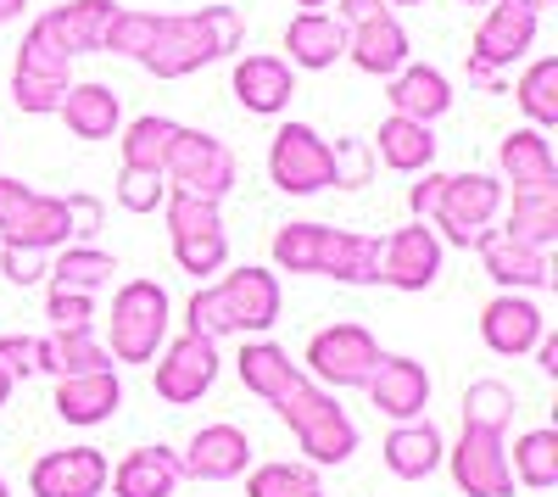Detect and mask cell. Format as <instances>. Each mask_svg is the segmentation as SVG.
I'll return each mask as SVG.
<instances>
[{
  "instance_id": "obj_1",
  "label": "cell",
  "mask_w": 558,
  "mask_h": 497,
  "mask_svg": "<svg viewBox=\"0 0 558 497\" xmlns=\"http://www.w3.org/2000/svg\"><path fill=\"white\" fill-rule=\"evenodd\" d=\"M246 39V23L235 7H202V12H179V17H157V34L146 45L140 68L157 78H191L207 62L235 57Z\"/></svg>"
},
{
  "instance_id": "obj_2",
  "label": "cell",
  "mask_w": 558,
  "mask_h": 497,
  "mask_svg": "<svg viewBox=\"0 0 558 497\" xmlns=\"http://www.w3.org/2000/svg\"><path fill=\"white\" fill-rule=\"evenodd\" d=\"M279 280L268 275V268L246 263L235 268V275H223L218 286H202L191 296V307H184V319H191L196 336L207 341H223V336H263L274 330L279 319Z\"/></svg>"
},
{
  "instance_id": "obj_3",
  "label": "cell",
  "mask_w": 558,
  "mask_h": 497,
  "mask_svg": "<svg viewBox=\"0 0 558 497\" xmlns=\"http://www.w3.org/2000/svg\"><path fill=\"white\" fill-rule=\"evenodd\" d=\"M274 409H279V420L291 425V436H296V447L307 453L313 470L347 464V459L357 453V425H352V414L336 402V391H324L318 380L296 375L286 391L274 397Z\"/></svg>"
},
{
  "instance_id": "obj_4",
  "label": "cell",
  "mask_w": 558,
  "mask_h": 497,
  "mask_svg": "<svg viewBox=\"0 0 558 497\" xmlns=\"http://www.w3.org/2000/svg\"><path fill=\"white\" fill-rule=\"evenodd\" d=\"M536 17H542V12L520 7V0H492V12L481 17V28H475V39H470V62H463V78H470V89H486V96H497L502 73L531 57Z\"/></svg>"
},
{
  "instance_id": "obj_5",
  "label": "cell",
  "mask_w": 558,
  "mask_h": 497,
  "mask_svg": "<svg viewBox=\"0 0 558 497\" xmlns=\"http://www.w3.org/2000/svg\"><path fill=\"white\" fill-rule=\"evenodd\" d=\"M168 325H173L168 291L157 280H123L107 319V352L118 364H151L157 347L168 341Z\"/></svg>"
},
{
  "instance_id": "obj_6",
  "label": "cell",
  "mask_w": 558,
  "mask_h": 497,
  "mask_svg": "<svg viewBox=\"0 0 558 497\" xmlns=\"http://www.w3.org/2000/svg\"><path fill=\"white\" fill-rule=\"evenodd\" d=\"M497 213H502V179L497 173H447V191L430 213V230L441 246L475 252V241L486 230H497Z\"/></svg>"
},
{
  "instance_id": "obj_7",
  "label": "cell",
  "mask_w": 558,
  "mask_h": 497,
  "mask_svg": "<svg viewBox=\"0 0 558 497\" xmlns=\"http://www.w3.org/2000/svg\"><path fill=\"white\" fill-rule=\"evenodd\" d=\"M162 179H168V191L223 202L229 191H235V179H241V162H235V151H229L218 134L179 123L173 146H168V162H162Z\"/></svg>"
},
{
  "instance_id": "obj_8",
  "label": "cell",
  "mask_w": 558,
  "mask_h": 497,
  "mask_svg": "<svg viewBox=\"0 0 558 497\" xmlns=\"http://www.w3.org/2000/svg\"><path fill=\"white\" fill-rule=\"evenodd\" d=\"M268 179L286 196H318L336 185V146L307 123H279L268 146Z\"/></svg>"
},
{
  "instance_id": "obj_9",
  "label": "cell",
  "mask_w": 558,
  "mask_h": 497,
  "mask_svg": "<svg viewBox=\"0 0 558 497\" xmlns=\"http://www.w3.org/2000/svg\"><path fill=\"white\" fill-rule=\"evenodd\" d=\"M302 364H307L302 375L318 380L324 391H357V386H368V375L380 364V341L363 325H330L307 341Z\"/></svg>"
},
{
  "instance_id": "obj_10",
  "label": "cell",
  "mask_w": 558,
  "mask_h": 497,
  "mask_svg": "<svg viewBox=\"0 0 558 497\" xmlns=\"http://www.w3.org/2000/svg\"><path fill=\"white\" fill-rule=\"evenodd\" d=\"M68 84H73L68 57L39 28H28L23 45H17V62H12V101H17V112H28V118L57 112L62 96H68Z\"/></svg>"
},
{
  "instance_id": "obj_11",
  "label": "cell",
  "mask_w": 558,
  "mask_h": 497,
  "mask_svg": "<svg viewBox=\"0 0 558 497\" xmlns=\"http://www.w3.org/2000/svg\"><path fill=\"white\" fill-rule=\"evenodd\" d=\"M458 481L463 497H514V470H508V441L497 431H475L463 425L458 447L441 459Z\"/></svg>"
},
{
  "instance_id": "obj_12",
  "label": "cell",
  "mask_w": 558,
  "mask_h": 497,
  "mask_svg": "<svg viewBox=\"0 0 558 497\" xmlns=\"http://www.w3.org/2000/svg\"><path fill=\"white\" fill-rule=\"evenodd\" d=\"M157 364V397L173 402V409H184V402H202L218 380V341L184 330L162 347V357H151Z\"/></svg>"
},
{
  "instance_id": "obj_13",
  "label": "cell",
  "mask_w": 558,
  "mask_h": 497,
  "mask_svg": "<svg viewBox=\"0 0 558 497\" xmlns=\"http://www.w3.org/2000/svg\"><path fill=\"white\" fill-rule=\"evenodd\" d=\"M441 257L447 246L436 241L430 223H402V230H391L380 241V286L391 291H430L441 280Z\"/></svg>"
},
{
  "instance_id": "obj_14",
  "label": "cell",
  "mask_w": 558,
  "mask_h": 497,
  "mask_svg": "<svg viewBox=\"0 0 558 497\" xmlns=\"http://www.w3.org/2000/svg\"><path fill=\"white\" fill-rule=\"evenodd\" d=\"M107 453L101 447H57L28 470V492L34 497H101L107 492Z\"/></svg>"
},
{
  "instance_id": "obj_15",
  "label": "cell",
  "mask_w": 558,
  "mask_h": 497,
  "mask_svg": "<svg viewBox=\"0 0 558 497\" xmlns=\"http://www.w3.org/2000/svg\"><path fill=\"white\" fill-rule=\"evenodd\" d=\"M363 391L397 425L402 420H425V409H430V375H425L418 357H402V352H380V364H375V375H368Z\"/></svg>"
},
{
  "instance_id": "obj_16",
  "label": "cell",
  "mask_w": 558,
  "mask_h": 497,
  "mask_svg": "<svg viewBox=\"0 0 558 497\" xmlns=\"http://www.w3.org/2000/svg\"><path fill=\"white\" fill-rule=\"evenodd\" d=\"M179 470L191 475V481H241L252 470V436L241 425H202L191 436V447L179 453Z\"/></svg>"
},
{
  "instance_id": "obj_17",
  "label": "cell",
  "mask_w": 558,
  "mask_h": 497,
  "mask_svg": "<svg viewBox=\"0 0 558 497\" xmlns=\"http://www.w3.org/2000/svg\"><path fill=\"white\" fill-rule=\"evenodd\" d=\"M112 12H118V0H68V7H51L45 17H34V28L73 62V57L101 51V34H107Z\"/></svg>"
},
{
  "instance_id": "obj_18",
  "label": "cell",
  "mask_w": 558,
  "mask_h": 497,
  "mask_svg": "<svg viewBox=\"0 0 558 497\" xmlns=\"http://www.w3.org/2000/svg\"><path fill=\"white\" fill-rule=\"evenodd\" d=\"M229 96L257 118H279L296 96V68L286 57H241L229 73Z\"/></svg>"
},
{
  "instance_id": "obj_19",
  "label": "cell",
  "mask_w": 558,
  "mask_h": 497,
  "mask_svg": "<svg viewBox=\"0 0 558 497\" xmlns=\"http://www.w3.org/2000/svg\"><path fill=\"white\" fill-rule=\"evenodd\" d=\"M542 330H547L542 307H536L531 296H520V291H502V296H492V302L481 307V341H486L497 357H525Z\"/></svg>"
},
{
  "instance_id": "obj_20",
  "label": "cell",
  "mask_w": 558,
  "mask_h": 497,
  "mask_svg": "<svg viewBox=\"0 0 558 497\" xmlns=\"http://www.w3.org/2000/svg\"><path fill=\"white\" fill-rule=\"evenodd\" d=\"M475 252L502 291H547L553 286V257L542 246H525V241H508L502 230H486L475 241Z\"/></svg>"
},
{
  "instance_id": "obj_21",
  "label": "cell",
  "mask_w": 558,
  "mask_h": 497,
  "mask_svg": "<svg viewBox=\"0 0 558 497\" xmlns=\"http://www.w3.org/2000/svg\"><path fill=\"white\" fill-rule=\"evenodd\" d=\"M408 51H413V45H408V28L397 23V12H380V17L347 28V57L368 78H391L408 62Z\"/></svg>"
},
{
  "instance_id": "obj_22",
  "label": "cell",
  "mask_w": 558,
  "mask_h": 497,
  "mask_svg": "<svg viewBox=\"0 0 558 497\" xmlns=\"http://www.w3.org/2000/svg\"><path fill=\"white\" fill-rule=\"evenodd\" d=\"M318 275L341 280V286H380V235H357V230H336V223H324Z\"/></svg>"
},
{
  "instance_id": "obj_23",
  "label": "cell",
  "mask_w": 558,
  "mask_h": 497,
  "mask_svg": "<svg viewBox=\"0 0 558 497\" xmlns=\"http://www.w3.org/2000/svg\"><path fill=\"white\" fill-rule=\"evenodd\" d=\"M179 481H184L179 453H173V447H162V441L123 453V459L112 464V475H107V486H112L118 497H173Z\"/></svg>"
},
{
  "instance_id": "obj_24",
  "label": "cell",
  "mask_w": 558,
  "mask_h": 497,
  "mask_svg": "<svg viewBox=\"0 0 558 497\" xmlns=\"http://www.w3.org/2000/svg\"><path fill=\"white\" fill-rule=\"evenodd\" d=\"M386 101H391L397 118L436 123V118H447V107H452V84H447V73L430 68V62H402V68L391 73Z\"/></svg>"
},
{
  "instance_id": "obj_25",
  "label": "cell",
  "mask_w": 558,
  "mask_h": 497,
  "mask_svg": "<svg viewBox=\"0 0 558 497\" xmlns=\"http://www.w3.org/2000/svg\"><path fill=\"white\" fill-rule=\"evenodd\" d=\"M497 168L514 191H542V185H558V157L547 146V129H508L502 146H497Z\"/></svg>"
},
{
  "instance_id": "obj_26",
  "label": "cell",
  "mask_w": 558,
  "mask_h": 497,
  "mask_svg": "<svg viewBox=\"0 0 558 497\" xmlns=\"http://www.w3.org/2000/svg\"><path fill=\"white\" fill-rule=\"evenodd\" d=\"M286 51H291L286 62L302 68V73L336 68V62L347 57V23L330 17V12H302V17H291V28H286Z\"/></svg>"
},
{
  "instance_id": "obj_27",
  "label": "cell",
  "mask_w": 558,
  "mask_h": 497,
  "mask_svg": "<svg viewBox=\"0 0 558 497\" xmlns=\"http://www.w3.org/2000/svg\"><path fill=\"white\" fill-rule=\"evenodd\" d=\"M380 459H386V470H391L397 481H425V475L441 470L447 441H441V431H436L430 420H402V425L386 436Z\"/></svg>"
},
{
  "instance_id": "obj_28",
  "label": "cell",
  "mask_w": 558,
  "mask_h": 497,
  "mask_svg": "<svg viewBox=\"0 0 558 497\" xmlns=\"http://www.w3.org/2000/svg\"><path fill=\"white\" fill-rule=\"evenodd\" d=\"M123 402V380L112 369H89V375H62L57 380V414L68 425H101L118 414Z\"/></svg>"
},
{
  "instance_id": "obj_29",
  "label": "cell",
  "mask_w": 558,
  "mask_h": 497,
  "mask_svg": "<svg viewBox=\"0 0 558 497\" xmlns=\"http://www.w3.org/2000/svg\"><path fill=\"white\" fill-rule=\"evenodd\" d=\"M57 118L68 123V134H78V141H112L118 123H123V101L112 84H68V96L57 107Z\"/></svg>"
},
{
  "instance_id": "obj_30",
  "label": "cell",
  "mask_w": 558,
  "mask_h": 497,
  "mask_svg": "<svg viewBox=\"0 0 558 497\" xmlns=\"http://www.w3.org/2000/svg\"><path fill=\"white\" fill-rule=\"evenodd\" d=\"M89 369H112L107 341H96V330H51L39 336V375H89Z\"/></svg>"
},
{
  "instance_id": "obj_31",
  "label": "cell",
  "mask_w": 558,
  "mask_h": 497,
  "mask_svg": "<svg viewBox=\"0 0 558 497\" xmlns=\"http://www.w3.org/2000/svg\"><path fill=\"white\" fill-rule=\"evenodd\" d=\"M375 157L391 168V173H425L436 162V134L430 123H418V118H386L380 134H375Z\"/></svg>"
},
{
  "instance_id": "obj_32",
  "label": "cell",
  "mask_w": 558,
  "mask_h": 497,
  "mask_svg": "<svg viewBox=\"0 0 558 497\" xmlns=\"http://www.w3.org/2000/svg\"><path fill=\"white\" fill-rule=\"evenodd\" d=\"M112 275H118V257L101 252V246H89V241H68V246L51 257V268H45L51 291H84V296H96Z\"/></svg>"
},
{
  "instance_id": "obj_33",
  "label": "cell",
  "mask_w": 558,
  "mask_h": 497,
  "mask_svg": "<svg viewBox=\"0 0 558 497\" xmlns=\"http://www.w3.org/2000/svg\"><path fill=\"white\" fill-rule=\"evenodd\" d=\"M502 235L547 252V246L558 241V185H542V191H514V207L502 213Z\"/></svg>"
},
{
  "instance_id": "obj_34",
  "label": "cell",
  "mask_w": 558,
  "mask_h": 497,
  "mask_svg": "<svg viewBox=\"0 0 558 497\" xmlns=\"http://www.w3.org/2000/svg\"><path fill=\"white\" fill-rule=\"evenodd\" d=\"M235 369H241L246 391H252V397H263V402H274L279 391H286V386L302 375V364H291V352H286V347H274V341H263V336L241 347Z\"/></svg>"
},
{
  "instance_id": "obj_35",
  "label": "cell",
  "mask_w": 558,
  "mask_h": 497,
  "mask_svg": "<svg viewBox=\"0 0 558 497\" xmlns=\"http://www.w3.org/2000/svg\"><path fill=\"white\" fill-rule=\"evenodd\" d=\"M514 386L486 375V380H470V391H463V425H475V431H497L508 436V425H514Z\"/></svg>"
},
{
  "instance_id": "obj_36",
  "label": "cell",
  "mask_w": 558,
  "mask_h": 497,
  "mask_svg": "<svg viewBox=\"0 0 558 497\" xmlns=\"http://www.w3.org/2000/svg\"><path fill=\"white\" fill-rule=\"evenodd\" d=\"M508 470H514V481L531 486V492L558 486V431H525L514 441V453H508Z\"/></svg>"
},
{
  "instance_id": "obj_37",
  "label": "cell",
  "mask_w": 558,
  "mask_h": 497,
  "mask_svg": "<svg viewBox=\"0 0 558 497\" xmlns=\"http://www.w3.org/2000/svg\"><path fill=\"white\" fill-rule=\"evenodd\" d=\"M514 101L531 118V129H553L558 123V57H536L520 84H514Z\"/></svg>"
},
{
  "instance_id": "obj_38",
  "label": "cell",
  "mask_w": 558,
  "mask_h": 497,
  "mask_svg": "<svg viewBox=\"0 0 558 497\" xmlns=\"http://www.w3.org/2000/svg\"><path fill=\"white\" fill-rule=\"evenodd\" d=\"M173 134H179V123L173 118H134L129 129H123V168H151V173H162V162H168V146H173Z\"/></svg>"
},
{
  "instance_id": "obj_39",
  "label": "cell",
  "mask_w": 558,
  "mask_h": 497,
  "mask_svg": "<svg viewBox=\"0 0 558 497\" xmlns=\"http://www.w3.org/2000/svg\"><path fill=\"white\" fill-rule=\"evenodd\" d=\"M157 17H162V12L118 7L112 23H107V34H101V57H129V62H140V57H146V45H151V34H157Z\"/></svg>"
},
{
  "instance_id": "obj_40",
  "label": "cell",
  "mask_w": 558,
  "mask_h": 497,
  "mask_svg": "<svg viewBox=\"0 0 558 497\" xmlns=\"http://www.w3.org/2000/svg\"><path fill=\"white\" fill-rule=\"evenodd\" d=\"M162 218H168V241H184V235H213V230H223V213H218V202L184 196V191H168V196H162Z\"/></svg>"
},
{
  "instance_id": "obj_41",
  "label": "cell",
  "mask_w": 558,
  "mask_h": 497,
  "mask_svg": "<svg viewBox=\"0 0 558 497\" xmlns=\"http://www.w3.org/2000/svg\"><path fill=\"white\" fill-rule=\"evenodd\" d=\"M318 470L313 464H257L246 475V497H313Z\"/></svg>"
},
{
  "instance_id": "obj_42",
  "label": "cell",
  "mask_w": 558,
  "mask_h": 497,
  "mask_svg": "<svg viewBox=\"0 0 558 497\" xmlns=\"http://www.w3.org/2000/svg\"><path fill=\"white\" fill-rule=\"evenodd\" d=\"M173 263L184 268V275H218V268L229 263V235L223 230H213V235H184V241H173Z\"/></svg>"
},
{
  "instance_id": "obj_43",
  "label": "cell",
  "mask_w": 558,
  "mask_h": 497,
  "mask_svg": "<svg viewBox=\"0 0 558 497\" xmlns=\"http://www.w3.org/2000/svg\"><path fill=\"white\" fill-rule=\"evenodd\" d=\"M162 196H168V179H162V173H151V168H123V173H118V207H129V213H157Z\"/></svg>"
},
{
  "instance_id": "obj_44",
  "label": "cell",
  "mask_w": 558,
  "mask_h": 497,
  "mask_svg": "<svg viewBox=\"0 0 558 497\" xmlns=\"http://www.w3.org/2000/svg\"><path fill=\"white\" fill-rule=\"evenodd\" d=\"M45 319H51V330H89V319H96V296L51 291V296H45Z\"/></svg>"
},
{
  "instance_id": "obj_45",
  "label": "cell",
  "mask_w": 558,
  "mask_h": 497,
  "mask_svg": "<svg viewBox=\"0 0 558 497\" xmlns=\"http://www.w3.org/2000/svg\"><path fill=\"white\" fill-rule=\"evenodd\" d=\"M45 268H51V252H34V246H0V275H7L12 286H39Z\"/></svg>"
},
{
  "instance_id": "obj_46",
  "label": "cell",
  "mask_w": 558,
  "mask_h": 497,
  "mask_svg": "<svg viewBox=\"0 0 558 497\" xmlns=\"http://www.w3.org/2000/svg\"><path fill=\"white\" fill-rule=\"evenodd\" d=\"M0 375L12 386L39 375V336H0Z\"/></svg>"
},
{
  "instance_id": "obj_47",
  "label": "cell",
  "mask_w": 558,
  "mask_h": 497,
  "mask_svg": "<svg viewBox=\"0 0 558 497\" xmlns=\"http://www.w3.org/2000/svg\"><path fill=\"white\" fill-rule=\"evenodd\" d=\"M368 185V146L363 141H336V191Z\"/></svg>"
},
{
  "instance_id": "obj_48",
  "label": "cell",
  "mask_w": 558,
  "mask_h": 497,
  "mask_svg": "<svg viewBox=\"0 0 558 497\" xmlns=\"http://www.w3.org/2000/svg\"><path fill=\"white\" fill-rule=\"evenodd\" d=\"M441 191H447V173H436V168L418 173V185L408 191V207H413V218H418V223H430V213H436Z\"/></svg>"
},
{
  "instance_id": "obj_49",
  "label": "cell",
  "mask_w": 558,
  "mask_h": 497,
  "mask_svg": "<svg viewBox=\"0 0 558 497\" xmlns=\"http://www.w3.org/2000/svg\"><path fill=\"white\" fill-rule=\"evenodd\" d=\"M34 191L23 185V179H7V173H0V230H7V223L23 213V202H28Z\"/></svg>"
},
{
  "instance_id": "obj_50",
  "label": "cell",
  "mask_w": 558,
  "mask_h": 497,
  "mask_svg": "<svg viewBox=\"0 0 558 497\" xmlns=\"http://www.w3.org/2000/svg\"><path fill=\"white\" fill-rule=\"evenodd\" d=\"M330 7H336V17L352 28V23H368V17H380V12H391L386 7V0H330Z\"/></svg>"
},
{
  "instance_id": "obj_51",
  "label": "cell",
  "mask_w": 558,
  "mask_h": 497,
  "mask_svg": "<svg viewBox=\"0 0 558 497\" xmlns=\"http://www.w3.org/2000/svg\"><path fill=\"white\" fill-rule=\"evenodd\" d=\"M531 352H536V364H542V375H558V336H553V330H542Z\"/></svg>"
},
{
  "instance_id": "obj_52",
  "label": "cell",
  "mask_w": 558,
  "mask_h": 497,
  "mask_svg": "<svg viewBox=\"0 0 558 497\" xmlns=\"http://www.w3.org/2000/svg\"><path fill=\"white\" fill-rule=\"evenodd\" d=\"M23 7H28V0H0V23H12V17H23Z\"/></svg>"
},
{
  "instance_id": "obj_53",
  "label": "cell",
  "mask_w": 558,
  "mask_h": 497,
  "mask_svg": "<svg viewBox=\"0 0 558 497\" xmlns=\"http://www.w3.org/2000/svg\"><path fill=\"white\" fill-rule=\"evenodd\" d=\"M296 7H302V12H324V7H330V0H296Z\"/></svg>"
},
{
  "instance_id": "obj_54",
  "label": "cell",
  "mask_w": 558,
  "mask_h": 497,
  "mask_svg": "<svg viewBox=\"0 0 558 497\" xmlns=\"http://www.w3.org/2000/svg\"><path fill=\"white\" fill-rule=\"evenodd\" d=\"M7 402H12V380H7V375H0V409H7Z\"/></svg>"
},
{
  "instance_id": "obj_55",
  "label": "cell",
  "mask_w": 558,
  "mask_h": 497,
  "mask_svg": "<svg viewBox=\"0 0 558 497\" xmlns=\"http://www.w3.org/2000/svg\"><path fill=\"white\" fill-rule=\"evenodd\" d=\"M520 7H531V12H547V7H558V0H520Z\"/></svg>"
},
{
  "instance_id": "obj_56",
  "label": "cell",
  "mask_w": 558,
  "mask_h": 497,
  "mask_svg": "<svg viewBox=\"0 0 558 497\" xmlns=\"http://www.w3.org/2000/svg\"><path fill=\"white\" fill-rule=\"evenodd\" d=\"M386 7H425V0H386Z\"/></svg>"
},
{
  "instance_id": "obj_57",
  "label": "cell",
  "mask_w": 558,
  "mask_h": 497,
  "mask_svg": "<svg viewBox=\"0 0 558 497\" xmlns=\"http://www.w3.org/2000/svg\"><path fill=\"white\" fill-rule=\"evenodd\" d=\"M458 7H492V0H458Z\"/></svg>"
},
{
  "instance_id": "obj_58",
  "label": "cell",
  "mask_w": 558,
  "mask_h": 497,
  "mask_svg": "<svg viewBox=\"0 0 558 497\" xmlns=\"http://www.w3.org/2000/svg\"><path fill=\"white\" fill-rule=\"evenodd\" d=\"M0 497H12V486H7V481H0Z\"/></svg>"
},
{
  "instance_id": "obj_59",
  "label": "cell",
  "mask_w": 558,
  "mask_h": 497,
  "mask_svg": "<svg viewBox=\"0 0 558 497\" xmlns=\"http://www.w3.org/2000/svg\"><path fill=\"white\" fill-rule=\"evenodd\" d=\"M313 497H324V492H313Z\"/></svg>"
}]
</instances>
